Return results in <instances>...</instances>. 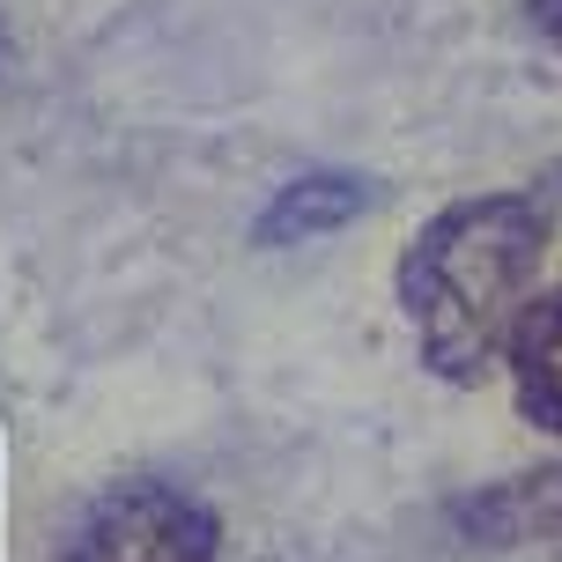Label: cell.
<instances>
[{"mask_svg": "<svg viewBox=\"0 0 562 562\" xmlns=\"http://www.w3.org/2000/svg\"><path fill=\"white\" fill-rule=\"evenodd\" d=\"M378 200L385 186L370 178V170H348V164H311V170H289L274 193L259 200L252 215V252H289V245H318V237H334V229L363 223L378 215Z\"/></svg>", "mask_w": 562, "mask_h": 562, "instance_id": "4", "label": "cell"}, {"mask_svg": "<svg viewBox=\"0 0 562 562\" xmlns=\"http://www.w3.org/2000/svg\"><path fill=\"white\" fill-rule=\"evenodd\" d=\"M562 245V164L526 186L445 200L393 259V304L415 334L422 370L474 393L488 370H504L526 304L555 267Z\"/></svg>", "mask_w": 562, "mask_h": 562, "instance_id": "1", "label": "cell"}, {"mask_svg": "<svg viewBox=\"0 0 562 562\" xmlns=\"http://www.w3.org/2000/svg\"><path fill=\"white\" fill-rule=\"evenodd\" d=\"M526 30H533L540 45L562 53V0H526Z\"/></svg>", "mask_w": 562, "mask_h": 562, "instance_id": "6", "label": "cell"}, {"mask_svg": "<svg viewBox=\"0 0 562 562\" xmlns=\"http://www.w3.org/2000/svg\"><path fill=\"white\" fill-rule=\"evenodd\" d=\"M504 370H510L518 422L562 445V259L548 267L540 296L526 304V318H518V334H510V348H504Z\"/></svg>", "mask_w": 562, "mask_h": 562, "instance_id": "5", "label": "cell"}, {"mask_svg": "<svg viewBox=\"0 0 562 562\" xmlns=\"http://www.w3.org/2000/svg\"><path fill=\"white\" fill-rule=\"evenodd\" d=\"M445 533L474 555H510V548H540L562 533V459L540 467H510L496 481H474L445 496Z\"/></svg>", "mask_w": 562, "mask_h": 562, "instance_id": "3", "label": "cell"}, {"mask_svg": "<svg viewBox=\"0 0 562 562\" xmlns=\"http://www.w3.org/2000/svg\"><path fill=\"white\" fill-rule=\"evenodd\" d=\"M59 562H223V518L186 481L126 474L82 504Z\"/></svg>", "mask_w": 562, "mask_h": 562, "instance_id": "2", "label": "cell"}]
</instances>
